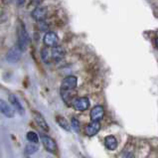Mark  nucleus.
Listing matches in <instances>:
<instances>
[{"label":"nucleus","mask_w":158,"mask_h":158,"mask_svg":"<svg viewBox=\"0 0 158 158\" xmlns=\"http://www.w3.org/2000/svg\"><path fill=\"white\" fill-rule=\"evenodd\" d=\"M26 137L31 143H38L39 142V136L37 135V133L34 131H29L27 133Z\"/></svg>","instance_id":"obj_18"},{"label":"nucleus","mask_w":158,"mask_h":158,"mask_svg":"<svg viewBox=\"0 0 158 158\" xmlns=\"http://www.w3.org/2000/svg\"><path fill=\"white\" fill-rule=\"evenodd\" d=\"M34 117H35L36 123L39 125L40 128H42L43 130H45V131H49V125L47 124L46 119L44 118V116L41 114H39L37 111L34 112Z\"/></svg>","instance_id":"obj_12"},{"label":"nucleus","mask_w":158,"mask_h":158,"mask_svg":"<svg viewBox=\"0 0 158 158\" xmlns=\"http://www.w3.org/2000/svg\"><path fill=\"white\" fill-rule=\"evenodd\" d=\"M9 102H10V103L12 105V107L14 108V110L18 112V114H24V107L23 106H22V103L20 102V101L18 100V98L15 96V94H9Z\"/></svg>","instance_id":"obj_10"},{"label":"nucleus","mask_w":158,"mask_h":158,"mask_svg":"<svg viewBox=\"0 0 158 158\" xmlns=\"http://www.w3.org/2000/svg\"><path fill=\"white\" fill-rule=\"evenodd\" d=\"M155 45H156V47L158 48V37L155 39Z\"/></svg>","instance_id":"obj_21"},{"label":"nucleus","mask_w":158,"mask_h":158,"mask_svg":"<svg viewBox=\"0 0 158 158\" xmlns=\"http://www.w3.org/2000/svg\"><path fill=\"white\" fill-rule=\"evenodd\" d=\"M41 56H42V59L45 63H50L52 60V53H51L50 49H48V48L43 49L41 52Z\"/></svg>","instance_id":"obj_16"},{"label":"nucleus","mask_w":158,"mask_h":158,"mask_svg":"<svg viewBox=\"0 0 158 158\" xmlns=\"http://www.w3.org/2000/svg\"><path fill=\"white\" fill-rule=\"evenodd\" d=\"M42 143L45 147V149L49 152H55L57 150V144L53 138H51L48 135H42Z\"/></svg>","instance_id":"obj_7"},{"label":"nucleus","mask_w":158,"mask_h":158,"mask_svg":"<svg viewBox=\"0 0 158 158\" xmlns=\"http://www.w3.org/2000/svg\"><path fill=\"white\" fill-rule=\"evenodd\" d=\"M44 43L49 48H50V47L54 48V47L58 46L59 38H58L57 34L54 33V32H48V33H46V34H45V36H44Z\"/></svg>","instance_id":"obj_6"},{"label":"nucleus","mask_w":158,"mask_h":158,"mask_svg":"<svg viewBox=\"0 0 158 158\" xmlns=\"http://www.w3.org/2000/svg\"><path fill=\"white\" fill-rule=\"evenodd\" d=\"M0 112L5 115L8 118H12L15 116V110L11 106H9L8 103L0 98Z\"/></svg>","instance_id":"obj_4"},{"label":"nucleus","mask_w":158,"mask_h":158,"mask_svg":"<svg viewBox=\"0 0 158 158\" xmlns=\"http://www.w3.org/2000/svg\"><path fill=\"white\" fill-rule=\"evenodd\" d=\"M17 34H18V46L20 47L22 52H23L27 49V46L29 44V36L24 27V24L21 21L18 22Z\"/></svg>","instance_id":"obj_1"},{"label":"nucleus","mask_w":158,"mask_h":158,"mask_svg":"<svg viewBox=\"0 0 158 158\" xmlns=\"http://www.w3.org/2000/svg\"><path fill=\"white\" fill-rule=\"evenodd\" d=\"M21 55H22V50L18 45H16V46L12 47L10 50L8 51L6 55V60L10 63H16L20 60Z\"/></svg>","instance_id":"obj_3"},{"label":"nucleus","mask_w":158,"mask_h":158,"mask_svg":"<svg viewBox=\"0 0 158 158\" xmlns=\"http://www.w3.org/2000/svg\"><path fill=\"white\" fill-rule=\"evenodd\" d=\"M38 151V146L36 145V143H29L27 144L25 147V153L26 155H32L34 153H36Z\"/></svg>","instance_id":"obj_17"},{"label":"nucleus","mask_w":158,"mask_h":158,"mask_svg":"<svg viewBox=\"0 0 158 158\" xmlns=\"http://www.w3.org/2000/svg\"><path fill=\"white\" fill-rule=\"evenodd\" d=\"M56 121L63 129L66 130V131H70L71 130V125L69 124V123H68V120L65 118V117H63L61 115H58L56 117Z\"/></svg>","instance_id":"obj_15"},{"label":"nucleus","mask_w":158,"mask_h":158,"mask_svg":"<svg viewBox=\"0 0 158 158\" xmlns=\"http://www.w3.org/2000/svg\"><path fill=\"white\" fill-rule=\"evenodd\" d=\"M105 116V110L102 106H96L91 110V119L92 121H100Z\"/></svg>","instance_id":"obj_8"},{"label":"nucleus","mask_w":158,"mask_h":158,"mask_svg":"<svg viewBox=\"0 0 158 158\" xmlns=\"http://www.w3.org/2000/svg\"><path fill=\"white\" fill-rule=\"evenodd\" d=\"M71 125H72V127L74 128L75 131H77V132L80 131V121L78 120V118L73 117V118H72V121H71Z\"/></svg>","instance_id":"obj_19"},{"label":"nucleus","mask_w":158,"mask_h":158,"mask_svg":"<svg viewBox=\"0 0 158 158\" xmlns=\"http://www.w3.org/2000/svg\"><path fill=\"white\" fill-rule=\"evenodd\" d=\"M32 16L35 20L37 21H43L47 16V10L44 7H37L32 12Z\"/></svg>","instance_id":"obj_13"},{"label":"nucleus","mask_w":158,"mask_h":158,"mask_svg":"<svg viewBox=\"0 0 158 158\" xmlns=\"http://www.w3.org/2000/svg\"><path fill=\"white\" fill-rule=\"evenodd\" d=\"M78 85V79L75 76H69L63 80L61 85V93L72 92L77 88Z\"/></svg>","instance_id":"obj_2"},{"label":"nucleus","mask_w":158,"mask_h":158,"mask_svg":"<svg viewBox=\"0 0 158 158\" xmlns=\"http://www.w3.org/2000/svg\"><path fill=\"white\" fill-rule=\"evenodd\" d=\"M105 145L107 149L110 150H114L117 147V140L114 135H108L105 139Z\"/></svg>","instance_id":"obj_14"},{"label":"nucleus","mask_w":158,"mask_h":158,"mask_svg":"<svg viewBox=\"0 0 158 158\" xmlns=\"http://www.w3.org/2000/svg\"><path fill=\"white\" fill-rule=\"evenodd\" d=\"M15 1H16L17 4H19V5H22V4H24L25 0H15Z\"/></svg>","instance_id":"obj_20"},{"label":"nucleus","mask_w":158,"mask_h":158,"mask_svg":"<svg viewBox=\"0 0 158 158\" xmlns=\"http://www.w3.org/2000/svg\"><path fill=\"white\" fill-rule=\"evenodd\" d=\"M73 106L76 110L85 111L89 107V101L88 98H79L73 102Z\"/></svg>","instance_id":"obj_5"},{"label":"nucleus","mask_w":158,"mask_h":158,"mask_svg":"<svg viewBox=\"0 0 158 158\" xmlns=\"http://www.w3.org/2000/svg\"><path fill=\"white\" fill-rule=\"evenodd\" d=\"M101 129V123L100 121H92L91 123H89L85 128V134L88 136H94L96 135Z\"/></svg>","instance_id":"obj_9"},{"label":"nucleus","mask_w":158,"mask_h":158,"mask_svg":"<svg viewBox=\"0 0 158 158\" xmlns=\"http://www.w3.org/2000/svg\"><path fill=\"white\" fill-rule=\"evenodd\" d=\"M48 158H52V157H48Z\"/></svg>","instance_id":"obj_22"},{"label":"nucleus","mask_w":158,"mask_h":158,"mask_svg":"<svg viewBox=\"0 0 158 158\" xmlns=\"http://www.w3.org/2000/svg\"><path fill=\"white\" fill-rule=\"evenodd\" d=\"M51 53H52V60L59 62L61 61L65 56V51L64 49L60 46H56L51 49Z\"/></svg>","instance_id":"obj_11"}]
</instances>
